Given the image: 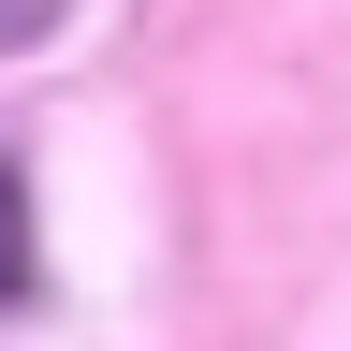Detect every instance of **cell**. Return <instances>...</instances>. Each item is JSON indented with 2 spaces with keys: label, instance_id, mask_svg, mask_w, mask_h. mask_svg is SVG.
<instances>
[{
  "label": "cell",
  "instance_id": "1",
  "mask_svg": "<svg viewBox=\"0 0 351 351\" xmlns=\"http://www.w3.org/2000/svg\"><path fill=\"white\" fill-rule=\"evenodd\" d=\"M15 293H29V176L0 161V307H15Z\"/></svg>",
  "mask_w": 351,
  "mask_h": 351
},
{
  "label": "cell",
  "instance_id": "2",
  "mask_svg": "<svg viewBox=\"0 0 351 351\" xmlns=\"http://www.w3.org/2000/svg\"><path fill=\"white\" fill-rule=\"evenodd\" d=\"M59 15H73V0H0V59H15V44H44Z\"/></svg>",
  "mask_w": 351,
  "mask_h": 351
}]
</instances>
